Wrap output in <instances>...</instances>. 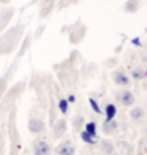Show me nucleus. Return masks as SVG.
I'll return each mask as SVG.
<instances>
[{
	"label": "nucleus",
	"instance_id": "obj_24",
	"mask_svg": "<svg viewBox=\"0 0 147 155\" xmlns=\"http://www.w3.org/2000/svg\"><path fill=\"white\" fill-rule=\"evenodd\" d=\"M89 103H90V106H92V109L96 112V114H101V109H100V106H98V103H96V100L93 97L89 98Z\"/></svg>",
	"mask_w": 147,
	"mask_h": 155
},
{
	"label": "nucleus",
	"instance_id": "obj_25",
	"mask_svg": "<svg viewBox=\"0 0 147 155\" xmlns=\"http://www.w3.org/2000/svg\"><path fill=\"white\" fill-rule=\"evenodd\" d=\"M82 124H84V119H82L81 116H76V117H74V120H73V125H74V130H79L81 127H82Z\"/></svg>",
	"mask_w": 147,
	"mask_h": 155
},
{
	"label": "nucleus",
	"instance_id": "obj_27",
	"mask_svg": "<svg viewBox=\"0 0 147 155\" xmlns=\"http://www.w3.org/2000/svg\"><path fill=\"white\" fill-rule=\"evenodd\" d=\"M43 30H44V27H40V29H38V32H37V35H35V37H37V38H38V37H40V35H41V33H43Z\"/></svg>",
	"mask_w": 147,
	"mask_h": 155
},
{
	"label": "nucleus",
	"instance_id": "obj_18",
	"mask_svg": "<svg viewBox=\"0 0 147 155\" xmlns=\"http://www.w3.org/2000/svg\"><path fill=\"white\" fill-rule=\"evenodd\" d=\"M117 147L120 149V155H135V150H133V146L127 141H119Z\"/></svg>",
	"mask_w": 147,
	"mask_h": 155
},
{
	"label": "nucleus",
	"instance_id": "obj_19",
	"mask_svg": "<svg viewBox=\"0 0 147 155\" xmlns=\"http://www.w3.org/2000/svg\"><path fill=\"white\" fill-rule=\"evenodd\" d=\"M138 152H139V155H147V138L139 139V144H138Z\"/></svg>",
	"mask_w": 147,
	"mask_h": 155
},
{
	"label": "nucleus",
	"instance_id": "obj_28",
	"mask_svg": "<svg viewBox=\"0 0 147 155\" xmlns=\"http://www.w3.org/2000/svg\"><path fill=\"white\" fill-rule=\"evenodd\" d=\"M5 25H6V24H3V22H0V32H2V30L5 29Z\"/></svg>",
	"mask_w": 147,
	"mask_h": 155
},
{
	"label": "nucleus",
	"instance_id": "obj_2",
	"mask_svg": "<svg viewBox=\"0 0 147 155\" xmlns=\"http://www.w3.org/2000/svg\"><path fill=\"white\" fill-rule=\"evenodd\" d=\"M116 100L122 104V106H133L135 104V94L128 89H123V90H119L116 94Z\"/></svg>",
	"mask_w": 147,
	"mask_h": 155
},
{
	"label": "nucleus",
	"instance_id": "obj_17",
	"mask_svg": "<svg viewBox=\"0 0 147 155\" xmlns=\"http://www.w3.org/2000/svg\"><path fill=\"white\" fill-rule=\"evenodd\" d=\"M117 116V108H116V104L113 103H109L104 106V120H114Z\"/></svg>",
	"mask_w": 147,
	"mask_h": 155
},
{
	"label": "nucleus",
	"instance_id": "obj_8",
	"mask_svg": "<svg viewBox=\"0 0 147 155\" xmlns=\"http://www.w3.org/2000/svg\"><path fill=\"white\" fill-rule=\"evenodd\" d=\"M55 0H40V18H46L54 10Z\"/></svg>",
	"mask_w": 147,
	"mask_h": 155
},
{
	"label": "nucleus",
	"instance_id": "obj_5",
	"mask_svg": "<svg viewBox=\"0 0 147 155\" xmlns=\"http://www.w3.org/2000/svg\"><path fill=\"white\" fill-rule=\"evenodd\" d=\"M27 128H29V131H32L33 135L43 133L44 131V122H43V119H40V117H30L29 119V124H27Z\"/></svg>",
	"mask_w": 147,
	"mask_h": 155
},
{
	"label": "nucleus",
	"instance_id": "obj_29",
	"mask_svg": "<svg viewBox=\"0 0 147 155\" xmlns=\"http://www.w3.org/2000/svg\"><path fill=\"white\" fill-rule=\"evenodd\" d=\"M144 135H145V138H147V128L144 130Z\"/></svg>",
	"mask_w": 147,
	"mask_h": 155
},
{
	"label": "nucleus",
	"instance_id": "obj_9",
	"mask_svg": "<svg viewBox=\"0 0 147 155\" xmlns=\"http://www.w3.org/2000/svg\"><path fill=\"white\" fill-rule=\"evenodd\" d=\"M130 119H131L133 122H136V124H141L144 119H145V111H144V108H141V106L131 108V111H130Z\"/></svg>",
	"mask_w": 147,
	"mask_h": 155
},
{
	"label": "nucleus",
	"instance_id": "obj_6",
	"mask_svg": "<svg viewBox=\"0 0 147 155\" xmlns=\"http://www.w3.org/2000/svg\"><path fill=\"white\" fill-rule=\"evenodd\" d=\"M51 153V147L46 141L40 139V141H35L33 144V155H49Z\"/></svg>",
	"mask_w": 147,
	"mask_h": 155
},
{
	"label": "nucleus",
	"instance_id": "obj_12",
	"mask_svg": "<svg viewBox=\"0 0 147 155\" xmlns=\"http://www.w3.org/2000/svg\"><path fill=\"white\" fill-rule=\"evenodd\" d=\"M22 90H24V82H19L16 87H13L10 92H8V95L5 97V103H10V101H13L16 97H19L21 94H22Z\"/></svg>",
	"mask_w": 147,
	"mask_h": 155
},
{
	"label": "nucleus",
	"instance_id": "obj_21",
	"mask_svg": "<svg viewBox=\"0 0 147 155\" xmlns=\"http://www.w3.org/2000/svg\"><path fill=\"white\" fill-rule=\"evenodd\" d=\"M81 139L84 141V143L90 144V146H92V144H95V138H93V136H90V135H89V133H87L86 130H82V131H81Z\"/></svg>",
	"mask_w": 147,
	"mask_h": 155
},
{
	"label": "nucleus",
	"instance_id": "obj_1",
	"mask_svg": "<svg viewBox=\"0 0 147 155\" xmlns=\"http://www.w3.org/2000/svg\"><path fill=\"white\" fill-rule=\"evenodd\" d=\"M87 33V27L84 24H74L71 27V30H70V43L71 45H79L81 41L84 40V37H86Z\"/></svg>",
	"mask_w": 147,
	"mask_h": 155
},
{
	"label": "nucleus",
	"instance_id": "obj_23",
	"mask_svg": "<svg viewBox=\"0 0 147 155\" xmlns=\"http://www.w3.org/2000/svg\"><path fill=\"white\" fill-rule=\"evenodd\" d=\"M68 100H65V98H60L59 100V109H60V112H64V114H67L68 112Z\"/></svg>",
	"mask_w": 147,
	"mask_h": 155
},
{
	"label": "nucleus",
	"instance_id": "obj_15",
	"mask_svg": "<svg viewBox=\"0 0 147 155\" xmlns=\"http://www.w3.org/2000/svg\"><path fill=\"white\" fill-rule=\"evenodd\" d=\"M117 130H119V124L116 119L114 120H104L103 122V131L106 135H114V133H117Z\"/></svg>",
	"mask_w": 147,
	"mask_h": 155
},
{
	"label": "nucleus",
	"instance_id": "obj_20",
	"mask_svg": "<svg viewBox=\"0 0 147 155\" xmlns=\"http://www.w3.org/2000/svg\"><path fill=\"white\" fill-rule=\"evenodd\" d=\"M86 131L89 133L90 136L96 138V124L95 122H87L86 124Z\"/></svg>",
	"mask_w": 147,
	"mask_h": 155
},
{
	"label": "nucleus",
	"instance_id": "obj_14",
	"mask_svg": "<svg viewBox=\"0 0 147 155\" xmlns=\"http://www.w3.org/2000/svg\"><path fill=\"white\" fill-rule=\"evenodd\" d=\"M13 15H15V10L13 8H10V6H2L0 8V22L8 24L10 19L13 18Z\"/></svg>",
	"mask_w": 147,
	"mask_h": 155
},
{
	"label": "nucleus",
	"instance_id": "obj_7",
	"mask_svg": "<svg viewBox=\"0 0 147 155\" xmlns=\"http://www.w3.org/2000/svg\"><path fill=\"white\" fill-rule=\"evenodd\" d=\"M55 152H57V155H74L76 149L74 146L71 144V141H64V143H60L57 146V149H55Z\"/></svg>",
	"mask_w": 147,
	"mask_h": 155
},
{
	"label": "nucleus",
	"instance_id": "obj_4",
	"mask_svg": "<svg viewBox=\"0 0 147 155\" xmlns=\"http://www.w3.org/2000/svg\"><path fill=\"white\" fill-rule=\"evenodd\" d=\"M67 131V120L65 119H55L52 122V136L54 139H59L65 135Z\"/></svg>",
	"mask_w": 147,
	"mask_h": 155
},
{
	"label": "nucleus",
	"instance_id": "obj_26",
	"mask_svg": "<svg viewBox=\"0 0 147 155\" xmlns=\"http://www.w3.org/2000/svg\"><path fill=\"white\" fill-rule=\"evenodd\" d=\"M5 89H6V78H0V97L3 95Z\"/></svg>",
	"mask_w": 147,
	"mask_h": 155
},
{
	"label": "nucleus",
	"instance_id": "obj_22",
	"mask_svg": "<svg viewBox=\"0 0 147 155\" xmlns=\"http://www.w3.org/2000/svg\"><path fill=\"white\" fill-rule=\"evenodd\" d=\"M30 41H32V38L30 37H25L24 38V43H22V48H21V51H19V57H22V55L25 54V51H27V49H29L30 48Z\"/></svg>",
	"mask_w": 147,
	"mask_h": 155
},
{
	"label": "nucleus",
	"instance_id": "obj_16",
	"mask_svg": "<svg viewBox=\"0 0 147 155\" xmlns=\"http://www.w3.org/2000/svg\"><path fill=\"white\" fill-rule=\"evenodd\" d=\"M114 149H116V146L111 143L109 139H103V141H100V150H101V153H104V155H111V153H114Z\"/></svg>",
	"mask_w": 147,
	"mask_h": 155
},
{
	"label": "nucleus",
	"instance_id": "obj_30",
	"mask_svg": "<svg viewBox=\"0 0 147 155\" xmlns=\"http://www.w3.org/2000/svg\"><path fill=\"white\" fill-rule=\"evenodd\" d=\"M111 155H117V153H116V152H114V153H111Z\"/></svg>",
	"mask_w": 147,
	"mask_h": 155
},
{
	"label": "nucleus",
	"instance_id": "obj_11",
	"mask_svg": "<svg viewBox=\"0 0 147 155\" xmlns=\"http://www.w3.org/2000/svg\"><path fill=\"white\" fill-rule=\"evenodd\" d=\"M15 48H16V45H13L3 35H0V54H10L15 51Z\"/></svg>",
	"mask_w": 147,
	"mask_h": 155
},
{
	"label": "nucleus",
	"instance_id": "obj_13",
	"mask_svg": "<svg viewBox=\"0 0 147 155\" xmlns=\"http://www.w3.org/2000/svg\"><path fill=\"white\" fill-rule=\"evenodd\" d=\"M139 8H141V0H127L125 5H123V11L130 13V15L136 13Z\"/></svg>",
	"mask_w": 147,
	"mask_h": 155
},
{
	"label": "nucleus",
	"instance_id": "obj_10",
	"mask_svg": "<svg viewBox=\"0 0 147 155\" xmlns=\"http://www.w3.org/2000/svg\"><path fill=\"white\" fill-rule=\"evenodd\" d=\"M131 78L133 79H136V81H142L147 78V67L144 65H138L131 70Z\"/></svg>",
	"mask_w": 147,
	"mask_h": 155
},
{
	"label": "nucleus",
	"instance_id": "obj_3",
	"mask_svg": "<svg viewBox=\"0 0 147 155\" xmlns=\"http://www.w3.org/2000/svg\"><path fill=\"white\" fill-rule=\"evenodd\" d=\"M113 81L117 84V86H120V87H128L130 82H131L130 81V76L122 68H116L114 71H113Z\"/></svg>",
	"mask_w": 147,
	"mask_h": 155
}]
</instances>
